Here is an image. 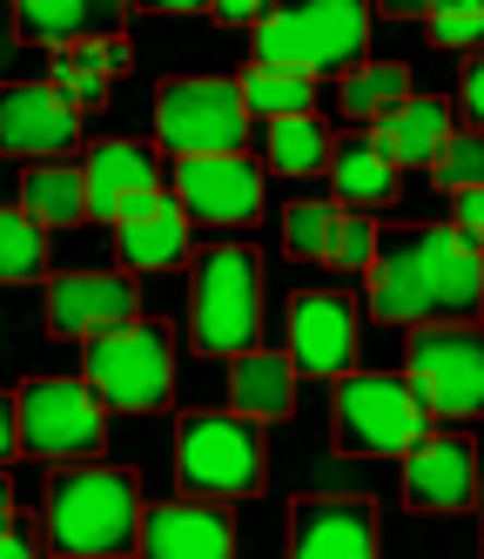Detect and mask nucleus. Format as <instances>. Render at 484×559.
I'll use <instances>...</instances> for the list:
<instances>
[{
    "label": "nucleus",
    "instance_id": "f257e3e1",
    "mask_svg": "<svg viewBox=\"0 0 484 559\" xmlns=\"http://www.w3.org/2000/svg\"><path fill=\"white\" fill-rule=\"evenodd\" d=\"M371 317L377 324H471L484 317V250L458 223L437 229H397L377 243L371 263Z\"/></svg>",
    "mask_w": 484,
    "mask_h": 559
},
{
    "label": "nucleus",
    "instance_id": "f03ea898",
    "mask_svg": "<svg viewBox=\"0 0 484 559\" xmlns=\"http://www.w3.org/2000/svg\"><path fill=\"white\" fill-rule=\"evenodd\" d=\"M40 519H48V546L68 559H114V552H142V478L121 465H95V459H68L55 472L48 499H40Z\"/></svg>",
    "mask_w": 484,
    "mask_h": 559
},
{
    "label": "nucleus",
    "instance_id": "7ed1b4c3",
    "mask_svg": "<svg viewBox=\"0 0 484 559\" xmlns=\"http://www.w3.org/2000/svg\"><path fill=\"white\" fill-rule=\"evenodd\" d=\"M371 14L377 0H276L250 27V48L263 68H297V74H350L371 48Z\"/></svg>",
    "mask_w": 484,
    "mask_h": 559
},
{
    "label": "nucleus",
    "instance_id": "20e7f679",
    "mask_svg": "<svg viewBox=\"0 0 484 559\" xmlns=\"http://www.w3.org/2000/svg\"><path fill=\"white\" fill-rule=\"evenodd\" d=\"M263 331V257L250 243H216L195 257L189 276V337L209 357L256 350Z\"/></svg>",
    "mask_w": 484,
    "mask_h": 559
},
{
    "label": "nucleus",
    "instance_id": "39448f33",
    "mask_svg": "<svg viewBox=\"0 0 484 559\" xmlns=\"http://www.w3.org/2000/svg\"><path fill=\"white\" fill-rule=\"evenodd\" d=\"M330 397H337V445L356 459H403L431 438L437 418L418 397V384L390 371H343Z\"/></svg>",
    "mask_w": 484,
    "mask_h": 559
},
{
    "label": "nucleus",
    "instance_id": "423d86ee",
    "mask_svg": "<svg viewBox=\"0 0 484 559\" xmlns=\"http://www.w3.org/2000/svg\"><path fill=\"white\" fill-rule=\"evenodd\" d=\"M81 378L108 397V412H161L176 391V337L161 324H142V317H121V324L88 337Z\"/></svg>",
    "mask_w": 484,
    "mask_h": 559
},
{
    "label": "nucleus",
    "instance_id": "0eeeda50",
    "mask_svg": "<svg viewBox=\"0 0 484 559\" xmlns=\"http://www.w3.org/2000/svg\"><path fill=\"white\" fill-rule=\"evenodd\" d=\"M263 438L242 412H189L176 425V486L202 499H256L263 492Z\"/></svg>",
    "mask_w": 484,
    "mask_h": 559
},
{
    "label": "nucleus",
    "instance_id": "6e6552de",
    "mask_svg": "<svg viewBox=\"0 0 484 559\" xmlns=\"http://www.w3.org/2000/svg\"><path fill=\"white\" fill-rule=\"evenodd\" d=\"M155 142L169 155H235L250 142V102L242 82L216 74H176L155 88Z\"/></svg>",
    "mask_w": 484,
    "mask_h": 559
},
{
    "label": "nucleus",
    "instance_id": "1a4fd4ad",
    "mask_svg": "<svg viewBox=\"0 0 484 559\" xmlns=\"http://www.w3.org/2000/svg\"><path fill=\"white\" fill-rule=\"evenodd\" d=\"M21 452L48 459V465H68V459H95L101 438H108V397L81 378H27L21 391Z\"/></svg>",
    "mask_w": 484,
    "mask_h": 559
},
{
    "label": "nucleus",
    "instance_id": "9d476101",
    "mask_svg": "<svg viewBox=\"0 0 484 559\" xmlns=\"http://www.w3.org/2000/svg\"><path fill=\"white\" fill-rule=\"evenodd\" d=\"M403 378L437 418H477L484 412V331L477 324H411Z\"/></svg>",
    "mask_w": 484,
    "mask_h": 559
},
{
    "label": "nucleus",
    "instance_id": "9b49d317",
    "mask_svg": "<svg viewBox=\"0 0 484 559\" xmlns=\"http://www.w3.org/2000/svg\"><path fill=\"white\" fill-rule=\"evenodd\" d=\"M169 189L182 195V210L195 223H216V229L256 223V210H263V169L242 148L235 155H176Z\"/></svg>",
    "mask_w": 484,
    "mask_h": 559
},
{
    "label": "nucleus",
    "instance_id": "f8f14e48",
    "mask_svg": "<svg viewBox=\"0 0 484 559\" xmlns=\"http://www.w3.org/2000/svg\"><path fill=\"white\" fill-rule=\"evenodd\" d=\"M0 148L40 163V155H74L81 148V108L55 82H14L0 102Z\"/></svg>",
    "mask_w": 484,
    "mask_h": 559
},
{
    "label": "nucleus",
    "instance_id": "ddd939ff",
    "mask_svg": "<svg viewBox=\"0 0 484 559\" xmlns=\"http://www.w3.org/2000/svg\"><path fill=\"white\" fill-rule=\"evenodd\" d=\"M142 552L148 559H229L235 552L229 499L182 492V499L148 506V519H142Z\"/></svg>",
    "mask_w": 484,
    "mask_h": 559
},
{
    "label": "nucleus",
    "instance_id": "4468645a",
    "mask_svg": "<svg viewBox=\"0 0 484 559\" xmlns=\"http://www.w3.org/2000/svg\"><path fill=\"white\" fill-rule=\"evenodd\" d=\"M290 357L303 378H343L356 365V304L337 290H303L290 304Z\"/></svg>",
    "mask_w": 484,
    "mask_h": 559
},
{
    "label": "nucleus",
    "instance_id": "2eb2a0df",
    "mask_svg": "<svg viewBox=\"0 0 484 559\" xmlns=\"http://www.w3.org/2000/svg\"><path fill=\"white\" fill-rule=\"evenodd\" d=\"M477 452L464 438L431 431L424 445L403 452V506L411 512H471L477 506Z\"/></svg>",
    "mask_w": 484,
    "mask_h": 559
},
{
    "label": "nucleus",
    "instance_id": "dca6fc26",
    "mask_svg": "<svg viewBox=\"0 0 484 559\" xmlns=\"http://www.w3.org/2000/svg\"><path fill=\"white\" fill-rule=\"evenodd\" d=\"M142 310V284L135 276H101V270H68L48 276V331L55 337H95L121 317Z\"/></svg>",
    "mask_w": 484,
    "mask_h": 559
},
{
    "label": "nucleus",
    "instance_id": "f3484780",
    "mask_svg": "<svg viewBox=\"0 0 484 559\" xmlns=\"http://www.w3.org/2000/svg\"><path fill=\"white\" fill-rule=\"evenodd\" d=\"M290 552L297 559H371L377 552V506L371 499H297Z\"/></svg>",
    "mask_w": 484,
    "mask_h": 559
},
{
    "label": "nucleus",
    "instance_id": "a211bd4d",
    "mask_svg": "<svg viewBox=\"0 0 484 559\" xmlns=\"http://www.w3.org/2000/svg\"><path fill=\"white\" fill-rule=\"evenodd\" d=\"M135 0H14V41L74 48L88 34H121V14Z\"/></svg>",
    "mask_w": 484,
    "mask_h": 559
},
{
    "label": "nucleus",
    "instance_id": "6ab92c4d",
    "mask_svg": "<svg viewBox=\"0 0 484 559\" xmlns=\"http://www.w3.org/2000/svg\"><path fill=\"white\" fill-rule=\"evenodd\" d=\"M229 405L256 425H276L297 412V357H276V350H235L229 357Z\"/></svg>",
    "mask_w": 484,
    "mask_h": 559
},
{
    "label": "nucleus",
    "instance_id": "aec40b11",
    "mask_svg": "<svg viewBox=\"0 0 484 559\" xmlns=\"http://www.w3.org/2000/svg\"><path fill=\"white\" fill-rule=\"evenodd\" d=\"M371 135L397 155V169H437V155L444 142H451V108H444L437 95H411V102H397L390 115H377Z\"/></svg>",
    "mask_w": 484,
    "mask_h": 559
},
{
    "label": "nucleus",
    "instance_id": "412c9836",
    "mask_svg": "<svg viewBox=\"0 0 484 559\" xmlns=\"http://www.w3.org/2000/svg\"><path fill=\"white\" fill-rule=\"evenodd\" d=\"M88 169V216L95 223H114V203L135 189H161V169H155V148L148 142H95L81 155Z\"/></svg>",
    "mask_w": 484,
    "mask_h": 559
},
{
    "label": "nucleus",
    "instance_id": "4be33fe9",
    "mask_svg": "<svg viewBox=\"0 0 484 559\" xmlns=\"http://www.w3.org/2000/svg\"><path fill=\"white\" fill-rule=\"evenodd\" d=\"M330 189L356 210H390L397 203V155L363 129V135H337L330 148Z\"/></svg>",
    "mask_w": 484,
    "mask_h": 559
},
{
    "label": "nucleus",
    "instance_id": "5701e85b",
    "mask_svg": "<svg viewBox=\"0 0 484 559\" xmlns=\"http://www.w3.org/2000/svg\"><path fill=\"white\" fill-rule=\"evenodd\" d=\"M21 210L48 229L88 223V169H74L68 155H40L21 169Z\"/></svg>",
    "mask_w": 484,
    "mask_h": 559
},
{
    "label": "nucleus",
    "instance_id": "b1692460",
    "mask_svg": "<svg viewBox=\"0 0 484 559\" xmlns=\"http://www.w3.org/2000/svg\"><path fill=\"white\" fill-rule=\"evenodd\" d=\"M189 229H195V216L182 210V195L169 189L155 216L121 223V229H114V236H121V263H129V270H169V263H182V257H189Z\"/></svg>",
    "mask_w": 484,
    "mask_h": 559
},
{
    "label": "nucleus",
    "instance_id": "393cba45",
    "mask_svg": "<svg viewBox=\"0 0 484 559\" xmlns=\"http://www.w3.org/2000/svg\"><path fill=\"white\" fill-rule=\"evenodd\" d=\"M263 148H269V169L276 176H330V129L316 115H276L263 129Z\"/></svg>",
    "mask_w": 484,
    "mask_h": 559
},
{
    "label": "nucleus",
    "instance_id": "a878e982",
    "mask_svg": "<svg viewBox=\"0 0 484 559\" xmlns=\"http://www.w3.org/2000/svg\"><path fill=\"white\" fill-rule=\"evenodd\" d=\"M397 102H411V68L403 61H363V68L343 74V115L377 122V115H390Z\"/></svg>",
    "mask_w": 484,
    "mask_h": 559
},
{
    "label": "nucleus",
    "instance_id": "bb28decb",
    "mask_svg": "<svg viewBox=\"0 0 484 559\" xmlns=\"http://www.w3.org/2000/svg\"><path fill=\"white\" fill-rule=\"evenodd\" d=\"M242 102H250V115H310L316 108V74H297V68H250L242 74Z\"/></svg>",
    "mask_w": 484,
    "mask_h": 559
},
{
    "label": "nucleus",
    "instance_id": "cd10ccee",
    "mask_svg": "<svg viewBox=\"0 0 484 559\" xmlns=\"http://www.w3.org/2000/svg\"><path fill=\"white\" fill-rule=\"evenodd\" d=\"M0 270H8V284H40L48 276V223H34L27 210L0 216Z\"/></svg>",
    "mask_w": 484,
    "mask_h": 559
},
{
    "label": "nucleus",
    "instance_id": "c85d7f7f",
    "mask_svg": "<svg viewBox=\"0 0 484 559\" xmlns=\"http://www.w3.org/2000/svg\"><path fill=\"white\" fill-rule=\"evenodd\" d=\"M337 229H343L337 203H290V210H282V250L303 257V263H330Z\"/></svg>",
    "mask_w": 484,
    "mask_h": 559
},
{
    "label": "nucleus",
    "instance_id": "c756f323",
    "mask_svg": "<svg viewBox=\"0 0 484 559\" xmlns=\"http://www.w3.org/2000/svg\"><path fill=\"white\" fill-rule=\"evenodd\" d=\"M424 34H431V48H484V0H437V8L424 14Z\"/></svg>",
    "mask_w": 484,
    "mask_h": 559
},
{
    "label": "nucleus",
    "instance_id": "7c9ffc66",
    "mask_svg": "<svg viewBox=\"0 0 484 559\" xmlns=\"http://www.w3.org/2000/svg\"><path fill=\"white\" fill-rule=\"evenodd\" d=\"M431 182L451 189V195H458V189H477V182H484V129H458L451 142H444Z\"/></svg>",
    "mask_w": 484,
    "mask_h": 559
},
{
    "label": "nucleus",
    "instance_id": "2f4dec72",
    "mask_svg": "<svg viewBox=\"0 0 484 559\" xmlns=\"http://www.w3.org/2000/svg\"><path fill=\"white\" fill-rule=\"evenodd\" d=\"M48 82L74 102V108H101L108 102V74H95V68H81L74 55H55L48 61Z\"/></svg>",
    "mask_w": 484,
    "mask_h": 559
},
{
    "label": "nucleus",
    "instance_id": "473e14b6",
    "mask_svg": "<svg viewBox=\"0 0 484 559\" xmlns=\"http://www.w3.org/2000/svg\"><path fill=\"white\" fill-rule=\"evenodd\" d=\"M337 270H371L377 263V223L363 210H343V229H337V250H330Z\"/></svg>",
    "mask_w": 484,
    "mask_h": 559
},
{
    "label": "nucleus",
    "instance_id": "72a5a7b5",
    "mask_svg": "<svg viewBox=\"0 0 484 559\" xmlns=\"http://www.w3.org/2000/svg\"><path fill=\"white\" fill-rule=\"evenodd\" d=\"M68 55H74L81 68L108 74V82H114V74H129V61H135V55H129V41H121V34H88V41H74Z\"/></svg>",
    "mask_w": 484,
    "mask_h": 559
},
{
    "label": "nucleus",
    "instance_id": "f704fd0d",
    "mask_svg": "<svg viewBox=\"0 0 484 559\" xmlns=\"http://www.w3.org/2000/svg\"><path fill=\"white\" fill-rule=\"evenodd\" d=\"M0 552H8V559H34V552H55V546H48V519L8 512V519H0Z\"/></svg>",
    "mask_w": 484,
    "mask_h": 559
},
{
    "label": "nucleus",
    "instance_id": "c9c22d12",
    "mask_svg": "<svg viewBox=\"0 0 484 559\" xmlns=\"http://www.w3.org/2000/svg\"><path fill=\"white\" fill-rule=\"evenodd\" d=\"M451 223H458V229L471 236L477 250H484V182H477V189H458V195H451Z\"/></svg>",
    "mask_w": 484,
    "mask_h": 559
},
{
    "label": "nucleus",
    "instance_id": "e433bc0d",
    "mask_svg": "<svg viewBox=\"0 0 484 559\" xmlns=\"http://www.w3.org/2000/svg\"><path fill=\"white\" fill-rule=\"evenodd\" d=\"M458 108L471 115V129H484V55L464 61V82H458Z\"/></svg>",
    "mask_w": 484,
    "mask_h": 559
},
{
    "label": "nucleus",
    "instance_id": "4c0bfd02",
    "mask_svg": "<svg viewBox=\"0 0 484 559\" xmlns=\"http://www.w3.org/2000/svg\"><path fill=\"white\" fill-rule=\"evenodd\" d=\"M269 8H276V0H209V14L216 21H235V27H256Z\"/></svg>",
    "mask_w": 484,
    "mask_h": 559
},
{
    "label": "nucleus",
    "instance_id": "58836bf2",
    "mask_svg": "<svg viewBox=\"0 0 484 559\" xmlns=\"http://www.w3.org/2000/svg\"><path fill=\"white\" fill-rule=\"evenodd\" d=\"M161 195H169V189H135V195H121V203H114V229H121V223L155 216V210H161Z\"/></svg>",
    "mask_w": 484,
    "mask_h": 559
},
{
    "label": "nucleus",
    "instance_id": "ea45409f",
    "mask_svg": "<svg viewBox=\"0 0 484 559\" xmlns=\"http://www.w3.org/2000/svg\"><path fill=\"white\" fill-rule=\"evenodd\" d=\"M14 452H21V397L0 405V459H14Z\"/></svg>",
    "mask_w": 484,
    "mask_h": 559
},
{
    "label": "nucleus",
    "instance_id": "a19ab883",
    "mask_svg": "<svg viewBox=\"0 0 484 559\" xmlns=\"http://www.w3.org/2000/svg\"><path fill=\"white\" fill-rule=\"evenodd\" d=\"M142 14H209V0H135Z\"/></svg>",
    "mask_w": 484,
    "mask_h": 559
},
{
    "label": "nucleus",
    "instance_id": "79ce46f5",
    "mask_svg": "<svg viewBox=\"0 0 484 559\" xmlns=\"http://www.w3.org/2000/svg\"><path fill=\"white\" fill-rule=\"evenodd\" d=\"M437 0H377V14L384 21H411V14H431Z\"/></svg>",
    "mask_w": 484,
    "mask_h": 559
},
{
    "label": "nucleus",
    "instance_id": "37998d69",
    "mask_svg": "<svg viewBox=\"0 0 484 559\" xmlns=\"http://www.w3.org/2000/svg\"><path fill=\"white\" fill-rule=\"evenodd\" d=\"M477 506H484V492H477Z\"/></svg>",
    "mask_w": 484,
    "mask_h": 559
}]
</instances>
